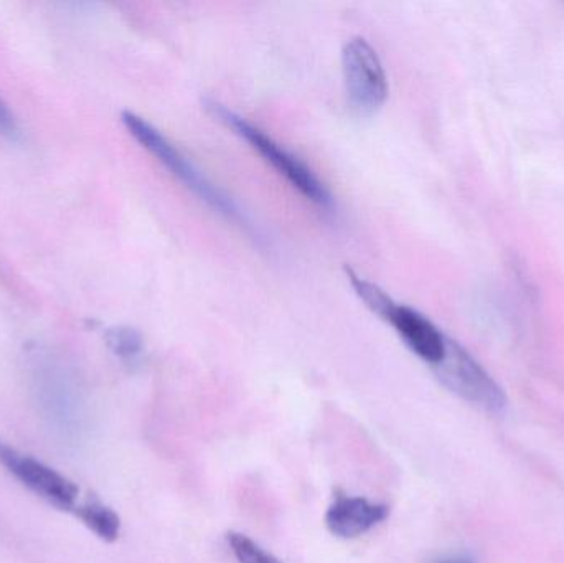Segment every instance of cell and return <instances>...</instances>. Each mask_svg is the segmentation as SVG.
<instances>
[{
    "instance_id": "1",
    "label": "cell",
    "mask_w": 564,
    "mask_h": 563,
    "mask_svg": "<svg viewBox=\"0 0 564 563\" xmlns=\"http://www.w3.org/2000/svg\"><path fill=\"white\" fill-rule=\"evenodd\" d=\"M348 283L354 288L355 294L364 301L365 306L377 314L384 323L393 327L394 333L403 340L404 346L423 362L436 369L447 356L451 339L420 311L408 304L394 301L383 288L373 281L367 280L354 268L345 267Z\"/></svg>"
},
{
    "instance_id": "2",
    "label": "cell",
    "mask_w": 564,
    "mask_h": 563,
    "mask_svg": "<svg viewBox=\"0 0 564 563\" xmlns=\"http://www.w3.org/2000/svg\"><path fill=\"white\" fill-rule=\"evenodd\" d=\"M122 124L135 142L142 145L149 154L154 155L159 164L164 165L175 178L182 182L188 191L194 192L202 202L214 208L228 220L237 221L240 227L250 230L251 225L241 208L228 197L221 188H218L167 136L162 134L152 122L132 111L121 115Z\"/></svg>"
},
{
    "instance_id": "3",
    "label": "cell",
    "mask_w": 564,
    "mask_h": 563,
    "mask_svg": "<svg viewBox=\"0 0 564 563\" xmlns=\"http://www.w3.org/2000/svg\"><path fill=\"white\" fill-rule=\"evenodd\" d=\"M205 105L218 121L224 122L235 134L247 141L250 148L254 149L302 197L321 208L334 207V198L324 182L297 155L292 154L284 145L274 141L267 131L258 128L253 122L235 112L234 109L227 108L221 102L210 101V99L205 101Z\"/></svg>"
},
{
    "instance_id": "4",
    "label": "cell",
    "mask_w": 564,
    "mask_h": 563,
    "mask_svg": "<svg viewBox=\"0 0 564 563\" xmlns=\"http://www.w3.org/2000/svg\"><path fill=\"white\" fill-rule=\"evenodd\" d=\"M341 73L345 91L351 108L361 116H370L388 98V76L377 50L364 36L348 40L341 50Z\"/></svg>"
},
{
    "instance_id": "5",
    "label": "cell",
    "mask_w": 564,
    "mask_h": 563,
    "mask_svg": "<svg viewBox=\"0 0 564 563\" xmlns=\"http://www.w3.org/2000/svg\"><path fill=\"white\" fill-rule=\"evenodd\" d=\"M434 370L444 386L460 399L494 415L506 412L507 396L502 387L456 340L451 339L446 359Z\"/></svg>"
},
{
    "instance_id": "6",
    "label": "cell",
    "mask_w": 564,
    "mask_h": 563,
    "mask_svg": "<svg viewBox=\"0 0 564 563\" xmlns=\"http://www.w3.org/2000/svg\"><path fill=\"white\" fill-rule=\"evenodd\" d=\"M0 465L12 475L20 485L39 496L59 511L75 512L79 505V489L72 479L56 472L52 466L15 446L0 440Z\"/></svg>"
},
{
    "instance_id": "7",
    "label": "cell",
    "mask_w": 564,
    "mask_h": 563,
    "mask_svg": "<svg viewBox=\"0 0 564 563\" xmlns=\"http://www.w3.org/2000/svg\"><path fill=\"white\" fill-rule=\"evenodd\" d=\"M388 506L371 502L360 496L338 495L327 512L325 528L338 539H357L387 521Z\"/></svg>"
},
{
    "instance_id": "8",
    "label": "cell",
    "mask_w": 564,
    "mask_h": 563,
    "mask_svg": "<svg viewBox=\"0 0 564 563\" xmlns=\"http://www.w3.org/2000/svg\"><path fill=\"white\" fill-rule=\"evenodd\" d=\"M73 515L105 542H115L121 534V519L105 502L96 498L79 502Z\"/></svg>"
},
{
    "instance_id": "9",
    "label": "cell",
    "mask_w": 564,
    "mask_h": 563,
    "mask_svg": "<svg viewBox=\"0 0 564 563\" xmlns=\"http://www.w3.org/2000/svg\"><path fill=\"white\" fill-rule=\"evenodd\" d=\"M106 343H108L109 349L122 360L139 359L144 350V339L132 327H112L106 334Z\"/></svg>"
},
{
    "instance_id": "10",
    "label": "cell",
    "mask_w": 564,
    "mask_h": 563,
    "mask_svg": "<svg viewBox=\"0 0 564 563\" xmlns=\"http://www.w3.org/2000/svg\"><path fill=\"white\" fill-rule=\"evenodd\" d=\"M231 554L238 563H284L274 557L270 552L264 551L258 542L240 532H230L227 538Z\"/></svg>"
},
{
    "instance_id": "11",
    "label": "cell",
    "mask_w": 564,
    "mask_h": 563,
    "mask_svg": "<svg viewBox=\"0 0 564 563\" xmlns=\"http://www.w3.org/2000/svg\"><path fill=\"white\" fill-rule=\"evenodd\" d=\"M0 134L9 139H19L20 128L15 115L10 111L9 105L0 98Z\"/></svg>"
},
{
    "instance_id": "12",
    "label": "cell",
    "mask_w": 564,
    "mask_h": 563,
    "mask_svg": "<svg viewBox=\"0 0 564 563\" xmlns=\"http://www.w3.org/2000/svg\"><path fill=\"white\" fill-rule=\"evenodd\" d=\"M441 563H473V562L467 561V559H451V561H444Z\"/></svg>"
}]
</instances>
